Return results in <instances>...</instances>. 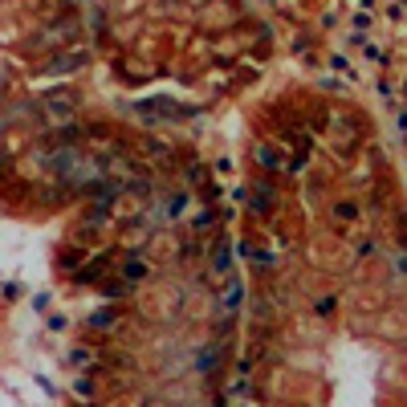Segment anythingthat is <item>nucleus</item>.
I'll list each match as a JSON object with an SVG mask.
<instances>
[{"label": "nucleus", "instance_id": "1", "mask_svg": "<svg viewBox=\"0 0 407 407\" xmlns=\"http://www.w3.org/2000/svg\"><path fill=\"white\" fill-rule=\"evenodd\" d=\"M130 110H134V114H159V118H179V114H187L183 106H175L171 98H147V102H134Z\"/></svg>", "mask_w": 407, "mask_h": 407}, {"label": "nucleus", "instance_id": "2", "mask_svg": "<svg viewBox=\"0 0 407 407\" xmlns=\"http://www.w3.org/2000/svg\"><path fill=\"white\" fill-rule=\"evenodd\" d=\"M257 159H261L265 167H277V151H273V147H257Z\"/></svg>", "mask_w": 407, "mask_h": 407}, {"label": "nucleus", "instance_id": "3", "mask_svg": "<svg viewBox=\"0 0 407 407\" xmlns=\"http://www.w3.org/2000/svg\"><path fill=\"white\" fill-rule=\"evenodd\" d=\"M224 305H228V309H236V305H240V281H232V289L224 293Z\"/></svg>", "mask_w": 407, "mask_h": 407}, {"label": "nucleus", "instance_id": "4", "mask_svg": "<svg viewBox=\"0 0 407 407\" xmlns=\"http://www.w3.org/2000/svg\"><path fill=\"white\" fill-rule=\"evenodd\" d=\"M90 322H94V326H110V322H114V309H102V314H94Z\"/></svg>", "mask_w": 407, "mask_h": 407}, {"label": "nucleus", "instance_id": "5", "mask_svg": "<svg viewBox=\"0 0 407 407\" xmlns=\"http://www.w3.org/2000/svg\"><path fill=\"white\" fill-rule=\"evenodd\" d=\"M228 269V248H216V273Z\"/></svg>", "mask_w": 407, "mask_h": 407}, {"label": "nucleus", "instance_id": "6", "mask_svg": "<svg viewBox=\"0 0 407 407\" xmlns=\"http://www.w3.org/2000/svg\"><path fill=\"white\" fill-rule=\"evenodd\" d=\"M399 130H403V134H407V114H403V118H399Z\"/></svg>", "mask_w": 407, "mask_h": 407}]
</instances>
